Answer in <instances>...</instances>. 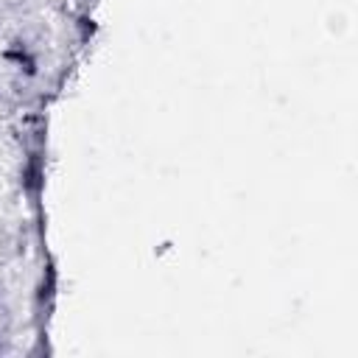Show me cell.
<instances>
[{
  "label": "cell",
  "mask_w": 358,
  "mask_h": 358,
  "mask_svg": "<svg viewBox=\"0 0 358 358\" xmlns=\"http://www.w3.org/2000/svg\"><path fill=\"white\" fill-rule=\"evenodd\" d=\"M6 59L14 62V64H17L20 70H25L28 76L36 73V59H34V53H31L25 45H14V48H8V50H6Z\"/></svg>",
  "instance_id": "1"
}]
</instances>
